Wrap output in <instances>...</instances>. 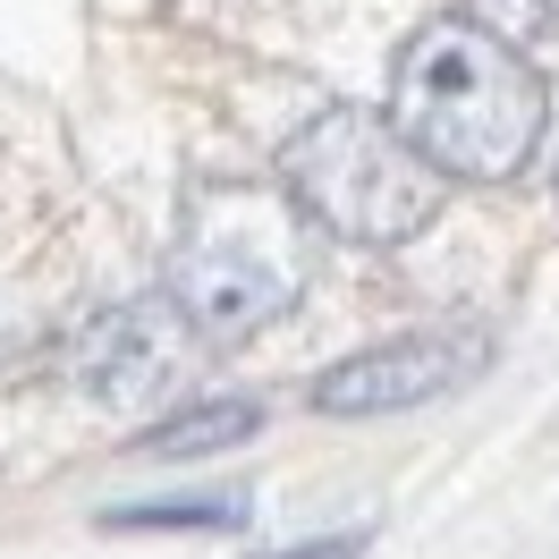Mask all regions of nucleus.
<instances>
[{"label": "nucleus", "instance_id": "1a4fd4ad", "mask_svg": "<svg viewBox=\"0 0 559 559\" xmlns=\"http://www.w3.org/2000/svg\"><path fill=\"white\" fill-rule=\"evenodd\" d=\"M263 559H365V534H314V543H288V551H263Z\"/></svg>", "mask_w": 559, "mask_h": 559}, {"label": "nucleus", "instance_id": "423d86ee", "mask_svg": "<svg viewBox=\"0 0 559 559\" xmlns=\"http://www.w3.org/2000/svg\"><path fill=\"white\" fill-rule=\"evenodd\" d=\"M254 432H263V399H204V407L136 432V450L144 457H204V450H238Z\"/></svg>", "mask_w": 559, "mask_h": 559}, {"label": "nucleus", "instance_id": "6e6552de", "mask_svg": "<svg viewBox=\"0 0 559 559\" xmlns=\"http://www.w3.org/2000/svg\"><path fill=\"white\" fill-rule=\"evenodd\" d=\"M475 9V26L484 35H500V43H551L559 35V0H466Z\"/></svg>", "mask_w": 559, "mask_h": 559}, {"label": "nucleus", "instance_id": "7ed1b4c3", "mask_svg": "<svg viewBox=\"0 0 559 559\" xmlns=\"http://www.w3.org/2000/svg\"><path fill=\"white\" fill-rule=\"evenodd\" d=\"M280 178H288V204L306 221H322L331 238H356V246H407L441 221V170L382 110H356V103L314 110L280 153Z\"/></svg>", "mask_w": 559, "mask_h": 559}, {"label": "nucleus", "instance_id": "39448f33", "mask_svg": "<svg viewBox=\"0 0 559 559\" xmlns=\"http://www.w3.org/2000/svg\"><path fill=\"white\" fill-rule=\"evenodd\" d=\"M170 365H178L170 297H153V306H110V314L85 322V340H76V382L94 390L103 407H144L153 390L170 382Z\"/></svg>", "mask_w": 559, "mask_h": 559}, {"label": "nucleus", "instance_id": "0eeeda50", "mask_svg": "<svg viewBox=\"0 0 559 559\" xmlns=\"http://www.w3.org/2000/svg\"><path fill=\"white\" fill-rule=\"evenodd\" d=\"M110 534H229L246 525L238 491H204V500H136V509H110Z\"/></svg>", "mask_w": 559, "mask_h": 559}, {"label": "nucleus", "instance_id": "f257e3e1", "mask_svg": "<svg viewBox=\"0 0 559 559\" xmlns=\"http://www.w3.org/2000/svg\"><path fill=\"white\" fill-rule=\"evenodd\" d=\"M390 128L441 178L509 187L543 153L551 94L525 69L518 43L484 35L475 17H441V26L407 35L399 60H390Z\"/></svg>", "mask_w": 559, "mask_h": 559}, {"label": "nucleus", "instance_id": "20e7f679", "mask_svg": "<svg viewBox=\"0 0 559 559\" xmlns=\"http://www.w3.org/2000/svg\"><path fill=\"white\" fill-rule=\"evenodd\" d=\"M491 365V331L484 322H441V331H407V340H382L365 356H340L331 373L314 382V407L340 424L365 416H407V407H432L466 390Z\"/></svg>", "mask_w": 559, "mask_h": 559}, {"label": "nucleus", "instance_id": "f03ea898", "mask_svg": "<svg viewBox=\"0 0 559 559\" xmlns=\"http://www.w3.org/2000/svg\"><path fill=\"white\" fill-rule=\"evenodd\" d=\"M162 297L212 348H246L254 331H272L306 297V212L288 204V187H238L229 178V187L195 195L187 229L170 246Z\"/></svg>", "mask_w": 559, "mask_h": 559}]
</instances>
